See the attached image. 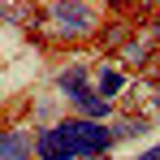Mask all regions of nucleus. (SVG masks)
I'll use <instances>...</instances> for the list:
<instances>
[{
    "label": "nucleus",
    "mask_w": 160,
    "mask_h": 160,
    "mask_svg": "<svg viewBox=\"0 0 160 160\" xmlns=\"http://www.w3.org/2000/svg\"><path fill=\"white\" fill-rule=\"evenodd\" d=\"M152 48H156V26H152V30H143L138 39H126V48H121V61H126V65H147Z\"/></svg>",
    "instance_id": "nucleus-4"
},
{
    "label": "nucleus",
    "mask_w": 160,
    "mask_h": 160,
    "mask_svg": "<svg viewBox=\"0 0 160 160\" xmlns=\"http://www.w3.org/2000/svg\"><path fill=\"white\" fill-rule=\"evenodd\" d=\"M143 130H147V117H126V121H117L112 138H130V134H143Z\"/></svg>",
    "instance_id": "nucleus-7"
},
{
    "label": "nucleus",
    "mask_w": 160,
    "mask_h": 160,
    "mask_svg": "<svg viewBox=\"0 0 160 160\" xmlns=\"http://www.w3.org/2000/svg\"><path fill=\"white\" fill-rule=\"evenodd\" d=\"M0 13H4V9H0Z\"/></svg>",
    "instance_id": "nucleus-12"
},
{
    "label": "nucleus",
    "mask_w": 160,
    "mask_h": 160,
    "mask_svg": "<svg viewBox=\"0 0 160 160\" xmlns=\"http://www.w3.org/2000/svg\"><path fill=\"white\" fill-rule=\"evenodd\" d=\"M126 39H130V30H126V26H108V35H104V43H108V48H117V43L126 48Z\"/></svg>",
    "instance_id": "nucleus-8"
},
{
    "label": "nucleus",
    "mask_w": 160,
    "mask_h": 160,
    "mask_svg": "<svg viewBox=\"0 0 160 160\" xmlns=\"http://www.w3.org/2000/svg\"><path fill=\"white\" fill-rule=\"evenodd\" d=\"M156 43H160V26H156Z\"/></svg>",
    "instance_id": "nucleus-11"
},
{
    "label": "nucleus",
    "mask_w": 160,
    "mask_h": 160,
    "mask_svg": "<svg viewBox=\"0 0 160 160\" xmlns=\"http://www.w3.org/2000/svg\"><path fill=\"white\" fill-rule=\"evenodd\" d=\"M56 87L61 91H69L74 95V104H87L95 91H91V82H87V65H74V69H65L61 78H56Z\"/></svg>",
    "instance_id": "nucleus-3"
},
{
    "label": "nucleus",
    "mask_w": 160,
    "mask_h": 160,
    "mask_svg": "<svg viewBox=\"0 0 160 160\" xmlns=\"http://www.w3.org/2000/svg\"><path fill=\"white\" fill-rule=\"evenodd\" d=\"M138 160H160V147H152V152H147V156H138Z\"/></svg>",
    "instance_id": "nucleus-9"
},
{
    "label": "nucleus",
    "mask_w": 160,
    "mask_h": 160,
    "mask_svg": "<svg viewBox=\"0 0 160 160\" xmlns=\"http://www.w3.org/2000/svg\"><path fill=\"white\" fill-rule=\"evenodd\" d=\"M121 87H126V78H121V69H112V65H104V69H100V87H95V95L112 104V95H117Z\"/></svg>",
    "instance_id": "nucleus-6"
},
{
    "label": "nucleus",
    "mask_w": 160,
    "mask_h": 160,
    "mask_svg": "<svg viewBox=\"0 0 160 160\" xmlns=\"http://www.w3.org/2000/svg\"><path fill=\"white\" fill-rule=\"evenodd\" d=\"M87 160H104V152H100V156H87Z\"/></svg>",
    "instance_id": "nucleus-10"
},
{
    "label": "nucleus",
    "mask_w": 160,
    "mask_h": 160,
    "mask_svg": "<svg viewBox=\"0 0 160 160\" xmlns=\"http://www.w3.org/2000/svg\"><path fill=\"white\" fill-rule=\"evenodd\" d=\"M48 26L56 39H78L95 26V13L87 4H74V0H56V4H48Z\"/></svg>",
    "instance_id": "nucleus-2"
},
{
    "label": "nucleus",
    "mask_w": 160,
    "mask_h": 160,
    "mask_svg": "<svg viewBox=\"0 0 160 160\" xmlns=\"http://www.w3.org/2000/svg\"><path fill=\"white\" fill-rule=\"evenodd\" d=\"M0 160H30V143L18 130H0Z\"/></svg>",
    "instance_id": "nucleus-5"
},
{
    "label": "nucleus",
    "mask_w": 160,
    "mask_h": 160,
    "mask_svg": "<svg viewBox=\"0 0 160 160\" xmlns=\"http://www.w3.org/2000/svg\"><path fill=\"white\" fill-rule=\"evenodd\" d=\"M108 143H112V130L95 126V121H61L35 138V152L43 160H87V156H100Z\"/></svg>",
    "instance_id": "nucleus-1"
}]
</instances>
